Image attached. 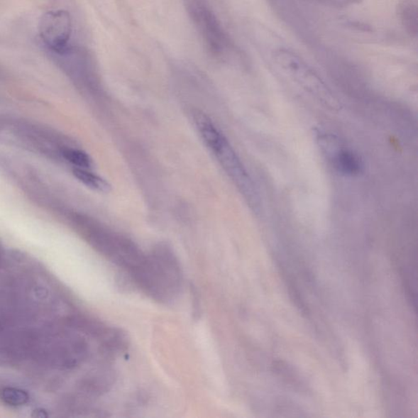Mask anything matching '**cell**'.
I'll return each instance as SVG.
<instances>
[{
    "mask_svg": "<svg viewBox=\"0 0 418 418\" xmlns=\"http://www.w3.org/2000/svg\"><path fill=\"white\" fill-rule=\"evenodd\" d=\"M319 4L335 9H343L360 4L363 0H317Z\"/></svg>",
    "mask_w": 418,
    "mask_h": 418,
    "instance_id": "8fae6325",
    "label": "cell"
},
{
    "mask_svg": "<svg viewBox=\"0 0 418 418\" xmlns=\"http://www.w3.org/2000/svg\"><path fill=\"white\" fill-rule=\"evenodd\" d=\"M0 400L9 406L20 407L28 403L30 395L21 389L4 387L0 389Z\"/></svg>",
    "mask_w": 418,
    "mask_h": 418,
    "instance_id": "9c48e42d",
    "label": "cell"
},
{
    "mask_svg": "<svg viewBox=\"0 0 418 418\" xmlns=\"http://www.w3.org/2000/svg\"><path fill=\"white\" fill-rule=\"evenodd\" d=\"M335 165L339 171L347 175H356L361 172V162L353 152L341 150L335 157Z\"/></svg>",
    "mask_w": 418,
    "mask_h": 418,
    "instance_id": "52a82bcc",
    "label": "cell"
},
{
    "mask_svg": "<svg viewBox=\"0 0 418 418\" xmlns=\"http://www.w3.org/2000/svg\"><path fill=\"white\" fill-rule=\"evenodd\" d=\"M73 175L86 187L94 189V191L100 192H109L111 191V185L105 179L87 171L84 168H74Z\"/></svg>",
    "mask_w": 418,
    "mask_h": 418,
    "instance_id": "ba28073f",
    "label": "cell"
},
{
    "mask_svg": "<svg viewBox=\"0 0 418 418\" xmlns=\"http://www.w3.org/2000/svg\"><path fill=\"white\" fill-rule=\"evenodd\" d=\"M136 283L154 299L167 302L179 295L182 287V271L177 260L168 253L144 258L131 274Z\"/></svg>",
    "mask_w": 418,
    "mask_h": 418,
    "instance_id": "6da1fadb",
    "label": "cell"
},
{
    "mask_svg": "<svg viewBox=\"0 0 418 418\" xmlns=\"http://www.w3.org/2000/svg\"><path fill=\"white\" fill-rule=\"evenodd\" d=\"M32 417H36V418H45L48 417V415L47 414V412L45 409H37L35 410H34L33 414H32Z\"/></svg>",
    "mask_w": 418,
    "mask_h": 418,
    "instance_id": "7c38bea8",
    "label": "cell"
},
{
    "mask_svg": "<svg viewBox=\"0 0 418 418\" xmlns=\"http://www.w3.org/2000/svg\"><path fill=\"white\" fill-rule=\"evenodd\" d=\"M72 33V21L67 11H51L40 19L41 39L53 51L60 53L66 51Z\"/></svg>",
    "mask_w": 418,
    "mask_h": 418,
    "instance_id": "277c9868",
    "label": "cell"
},
{
    "mask_svg": "<svg viewBox=\"0 0 418 418\" xmlns=\"http://www.w3.org/2000/svg\"><path fill=\"white\" fill-rule=\"evenodd\" d=\"M396 13L406 33L412 38L418 35V0H401Z\"/></svg>",
    "mask_w": 418,
    "mask_h": 418,
    "instance_id": "8992f818",
    "label": "cell"
},
{
    "mask_svg": "<svg viewBox=\"0 0 418 418\" xmlns=\"http://www.w3.org/2000/svg\"><path fill=\"white\" fill-rule=\"evenodd\" d=\"M210 150L214 152L220 164L236 182L238 187H241L244 193L252 195L253 189L251 178L224 136L218 143L211 146Z\"/></svg>",
    "mask_w": 418,
    "mask_h": 418,
    "instance_id": "5b68a950",
    "label": "cell"
},
{
    "mask_svg": "<svg viewBox=\"0 0 418 418\" xmlns=\"http://www.w3.org/2000/svg\"><path fill=\"white\" fill-rule=\"evenodd\" d=\"M274 62L309 92L324 101H332V94L322 79L296 53L278 48L273 53ZM331 102V101H330Z\"/></svg>",
    "mask_w": 418,
    "mask_h": 418,
    "instance_id": "3957f363",
    "label": "cell"
},
{
    "mask_svg": "<svg viewBox=\"0 0 418 418\" xmlns=\"http://www.w3.org/2000/svg\"><path fill=\"white\" fill-rule=\"evenodd\" d=\"M63 155L70 163L79 168L84 170L92 166L90 156L82 150L67 149L63 151Z\"/></svg>",
    "mask_w": 418,
    "mask_h": 418,
    "instance_id": "30bf717a",
    "label": "cell"
},
{
    "mask_svg": "<svg viewBox=\"0 0 418 418\" xmlns=\"http://www.w3.org/2000/svg\"><path fill=\"white\" fill-rule=\"evenodd\" d=\"M185 7L211 56H227L233 50V43L204 0H185Z\"/></svg>",
    "mask_w": 418,
    "mask_h": 418,
    "instance_id": "7a4b0ae2",
    "label": "cell"
}]
</instances>
